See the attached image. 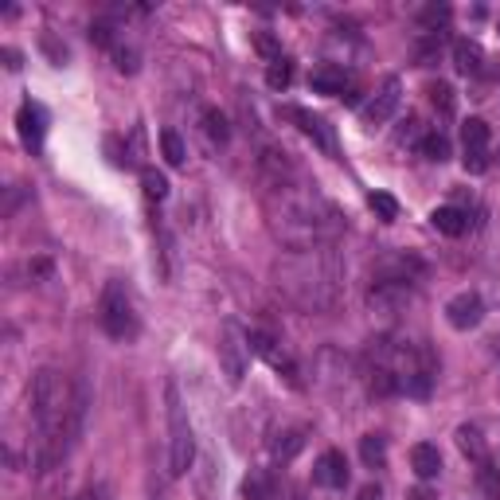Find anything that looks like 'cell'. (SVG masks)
I'll return each mask as SVG.
<instances>
[{"instance_id":"cell-1","label":"cell","mask_w":500,"mask_h":500,"mask_svg":"<svg viewBox=\"0 0 500 500\" xmlns=\"http://www.w3.org/2000/svg\"><path fill=\"white\" fill-rule=\"evenodd\" d=\"M82 387H75L63 372L55 367H40L32 379V419H35V466L51 469L59 466L75 438L82 431Z\"/></svg>"},{"instance_id":"cell-2","label":"cell","mask_w":500,"mask_h":500,"mask_svg":"<svg viewBox=\"0 0 500 500\" xmlns=\"http://www.w3.org/2000/svg\"><path fill=\"white\" fill-rule=\"evenodd\" d=\"M266 216H270V231L290 250L332 246L337 235L344 231V219H340V211L332 208V199H325L317 188L301 184L297 176L270 184Z\"/></svg>"},{"instance_id":"cell-3","label":"cell","mask_w":500,"mask_h":500,"mask_svg":"<svg viewBox=\"0 0 500 500\" xmlns=\"http://www.w3.org/2000/svg\"><path fill=\"white\" fill-rule=\"evenodd\" d=\"M273 278H278V290L293 305L313 309V313H329L344 297V262L337 255V246L285 250L273 262Z\"/></svg>"},{"instance_id":"cell-4","label":"cell","mask_w":500,"mask_h":500,"mask_svg":"<svg viewBox=\"0 0 500 500\" xmlns=\"http://www.w3.org/2000/svg\"><path fill=\"white\" fill-rule=\"evenodd\" d=\"M164 403H169V473L172 477H184L196 461V434L192 422H188V411L181 403V387L169 379L164 387Z\"/></svg>"},{"instance_id":"cell-5","label":"cell","mask_w":500,"mask_h":500,"mask_svg":"<svg viewBox=\"0 0 500 500\" xmlns=\"http://www.w3.org/2000/svg\"><path fill=\"white\" fill-rule=\"evenodd\" d=\"M98 313H102L106 337H114V340H134L137 337V309H134V297H129V290L122 282H106Z\"/></svg>"},{"instance_id":"cell-6","label":"cell","mask_w":500,"mask_h":500,"mask_svg":"<svg viewBox=\"0 0 500 500\" xmlns=\"http://www.w3.org/2000/svg\"><path fill=\"white\" fill-rule=\"evenodd\" d=\"M219 367L227 375L231 387H239L246 379L250 367V332L239 325V320H223L219 329Z\"/></svg>"},{"instance_id":"cell-7","label":"cell","mask_w":500,"mask_h":500,"mask_svg":"<svg viewBox=\"0 0 500 500\" xmlns=\"http://www.w3.org/2000/svg\"><path fill=\"white\" fill-rule=\"evenodd\" d=\"M285 117L290 122H297V129L313 141L317 149H325L329 157H340V145H337V129H332L325 117H317V114H309V110H301V106H285Z\"/></svg>"},{"instance_id":"cell-8","label":"cell","mask_w":500,"mask_h":500,"mask_svg":"<svg viewBox=\"0 0 500 500\" xmlns=\"http://www.w3.org/2000/svg\"><path fill=\"white\" fill-rule=\"evenodd\" d=\"M250 352H255V356H262V360H266V364L273 367V372H282V375L290 379L293 387H301V375H297V364H293V356L285 352L282 344L270 337V332H258V329L250 332Z\"/></svg>"},{"instance_id":"cell-9","label":"cell","mask_w":500,"mask_h":500,"mask_svg":"<svg viewBox=\"0 0 500 500\" xmlns=\"http://www.w3.org/2000/svg\"><path fill=\"white\" fill-rule=\"evenodd\" d=\"M414 297V285L411 282H391V278H375L372 290H367V305L375 309V313H399V309H407Z\"/></svg>"},{"instance_id":"cell-10","label":"cell","mask_w":500,"mask_h":500,"mask_svg":"<svg viewBox=\"0 0 500 500\" xmlns=\"http://www.w3.org/2000/svg\"><path fill=\"white\" fill-rule=\"evenodd\" d=\"M399 98H403V82H399L395 75H387L384 87H379V90L372 94V102L364 106V122H367V125H384V122H391V117H395V110H399Z\"/></svg>"},{"instance_id":"cell-11","label":"cell","mask_w":500,"mask_h":500,"mask_svg":"<svg viewBox=\"0 0 500 500\" xmlns=\"http://www.w3.org/2000/svg\"><path fill=\"white\" fill-rule=\"evenodd\" d=\"M446 320L454 325L458 332H469V329H477L481 320H485V301H481V293H458V297H449V305H446Z\"/></svg>"},{"instance_id":"cell-12","label":"cell","mask_w":500,"mask_h":500,"mask_svg":"<svg viewBox=\"0 0 500 500\" xmlns=\"http://www.w3.org/2000/svg\"><path fill=\"white\" fill-rule=\"evenodd\" d=\"M422 262L414 255H403V250H391V255H384L375 262V278H391V282H419L422 278Z\"/></svg>"},{"instance_id":"cell-13","label":"cell","mask_w":500,"mask_h":500,"mask_svg":"<svg viewBox=\"0 0 500 500\" xmlns=\"http://www.w3.org/2000/svg\"><path fill=\"white\" fill-rule=\"evenodd\" d=\"M313 485L317 489H344L348 485V461L340 449H325L313 466Z\"/></svg>"},{"instance_id":"cell-14","label":"cell","mask_w":500,"mask_h":500,"mask_svg":"<svg viewBox=\"0 0 500 500\" xmlns=\"http://www.w3.org/2000/svg\"><path fill=\"white\" fill-rule=\"evenodd\" d=\"M309 87L317 94H340L344 98V90L352 87V70L340 67V63H320V67H313V75H309Z\"/></svg>"},{"instance_id":"cell-15","label":"cell","mask_w":500,"mask_h":500,"mask_svg":"<svg viewBox=\"0 0 500 500\" xmlns=\"http://www.w3.org/2000/svg\"><path fill=\"white\" fill-rule=\"evenodd\" d=\"M16 125H20V141H23L28 149H40V145H43V134H47V114H43L35 102H23V106H20Z\"/></svg>"},{"instance_id":"cell-16","label":"cell","mask_w":500,"mask_h":500,"mask_svg":"<svg viewBox=\"0 0 500 500\" xmlns=\"http://www.w3.org/2000/svg\"><path fill=\"white\" fill-rule=\"evenodd\" d=\"M282 485L273 477V469H250V477L243 481V500H278Z\"/></svg>"},{"instance_id":"cell-17","label":"cell","mask_w":500,"mask_h":500,"mask_svg":"<svg viewBox=\"0 0 500 500\" xmlns=\"http://www.w3.org/2000/svg\"><path fill=\"white\" fill-rule=\"evenodd\" d=\"M411 469L419 481H434L438 473H442V454H438V446L431 442H419L411 449Z\"/></svg>"},{"instance_id":"cell-18","label":"cell","mask_w":500,"mask_h":500,"mask_svg":"<svg viewBox=\"0 0 500 500\" xmlns=\"http://www.w3.org/2000/svg\"><path fill=\"white\" fill-rule=\"evenodd\" d=\"M454 67L461 70V75L477 79L481 70H485V51H481V43H477V40H458V43H454Z\"/></svg>"},{"instance_id":"cell-19","label":"cell","mask_w":500,"mask_h":500,"mask_svg":"<svg viewBox=\"0 0 500 500\" xmlns=\"http://www.w3.org/2000/svg\"><path fill=\"white\" fill-rule=\"evenodd\" d=\"M458 449L461 454H466L473 466H481V461H489V446H485V434L477 431V426L473 422H466V426H458Z\"/></svg>"},{"instance_id":"cell-20","label":"cell","mask_w":500,"mask_h":500,"mask_svg":"<svg viewBox=\"0 0 500 500\" xmlns=\"http://www.w3.org/2000/svg\"><path fill=\"white\" fill-rule=\"evenodd\" d=\"M489 141H493V129L485 117L461 122V145H466V153H489Z\"/></svg>"},{"instance_id":"cell-21","label":"cell","mask_w":500,"mask_h":500,"mask_svg":"<svg viewBox=\"0 0 500 500\" xmlns=\"http://www.w3.org/2000/svg\"><path fill=\"white\" fill-rule=\"evenodd\" d=\"M431 223L442 235H449V239H458V235H466L469 231V216L461 208H438L434 216H431Z\"/></svg>"},{"instance_id":"cell-22","label":"cell","mask_w":500,"mask_h":500,"mask_svg":"<svg viewBox=\"0 0 500 500\" xmlns=\"http://www.w3.org/2000/svg\"><path fill=\"white\" fill-rule=\"evenodd\" d=\"M270 446H273V458H278V461H293L305 449V431H301V426H293V431H282V434H273Z\"/></svg>"},{"instance_id":"cell-23","label":"cell","mask_w":500,"mask_h":500,"mask_svg":"<svg viewBox=\"0 0 500 500\" xmlns=\"http://www.w3.org/2000/svg\"><path fill=\"white\" fill-rule=\"evenodd\" d=\"M360 458L367 469H384L387 466V438L384 434H364L360 438Z\"/></svg>"},{"instance_id":"cell-24","label":"cell","mask_w":500,"mask_h":500,"mask_svg":"<svg viewBox=\"0 0 500 500\" xmlns=\"http://www.w3.org/2000/svg\"><path fill=\"white\" fill-rule=\"evenodd\" d=\"M199 117H204V134H208L211 145H227V141H231V125H227V117H223V114L216 110V106H208V110L199 114Z\"/></svg>"},{"instance_id":"cell-25","label":"cell","mask_w":500,"mask_h":500,"mask_svg":"<svg viewBox=\"0 0 500 500\" xmlns=\"http://www.w3.org/2000/svg\"><path fill=\"white\" fill-rule=\"evenodd\" d=\"M161 153H164V161H169L172 169H181V164L188 161V149H184V141H181L176 129H164V134H161Z\"/></svg>"},{"instance_id":"cell-26","label":"cell","mask_w":500,"mask_h":500,"mask_svg":"<svg viewBox=\"0 0 500 500\" xmlns=\"http://www.w3.org/2000/svg\"><path fill=\"white\" fill-rule=\"evenodd\" d=\"M141 192H145V199H153V204H161V199L169 196V181H164V172L141 169Z\"/></svg>"},{"instance_id":"cell-27","label":"cell","mask_w":500,"mask_h":500,"mask_svg":"<svg viewBox=\"0 0 500 500\" xmlns=\"http://www.w3.org/2000/svg\"><path fill=\"white\" fill-rule=\"evenodd\" d=\"M477 481L489 500H500V461H481L477 466Z\"/></svg>"},{"instance_id":"cell-28","label":"cell","mask_w":500,"mask_h":500,"mask_svg":"<svg viewBox=\"0 0 500 500\" xmlns=\"http://www.w3.org/2000/svg\"><path fill=\"white\" fill-rule=\"evenodd\" d=\"M367 208H372L384 223H395L399 219V199L387 196V192H372V196H367Z\"/></svg>"},{"instance_id":"cell-29","label":"cell","mask_w":500,"mask_h":500,"mask_svg":"<svg viewBox=\"0 0 500 500\" xmlns=\"http://www.w3.org/2000/svg\"><path fill=\"white\" fill-rule=\"evenodd\" d=\"M419 149H422V157H426V161H438V164L449 161V137H446V134H434V129L426 134V141H422Z\"/></svg>"},{"instance_id":"cell-30","label":"cell","mask_w":500,"mask_h":500,"mask_svg":"<svg viewBox=\"0 0 500 500\" xmlns=\"http://www.w3.org/2000/svg\"><path fill=\"white\" fill-rule=\"evenodd\" d=\"M426 134H431V129H422L419 117H407V122L395 129V145H422Z\"/></svg>"},{"instance_id":"cell-31","label":"cell","mask_w":500,"mask_h":500,"mask_svg":"<svg viewBox=\"0 0 500 500\" xmlns=\"http://www.w3.org/2000/svg\"><path fill=\"white\" fill-rule=\"evenodd\" d=\"M266 82L273 90H285L293 82V63L290 59H278V63H270V70H266Z\"/></svg>"},{"instance_id":"cell-32","label":"cell","mask_w":500,"mask_h":500,"mask_svg":"<svg viewBox=\"0 0 500 500\" xmlns=\"http://www.w3.org/2000/svg\"><path fill=\"white\" fill-rule=\"evenodd\" d=\"M426 94H431V102L438 106V110H442V114H449V110H454V87H449V82H431V87H426Z\"/></svg>"},{"instance_id":"cell-33","label":"cell","mask_w":500,"mask_h":500,"mask_svg":"<svg viewBox=\"0 0 500 500\" xmlns=\"http://www.w3.org/2000/svg\"><path fill=\"white\" fill-rule=\"evenodd\" d=\"M255 47L270 59V63H278V59H285V55H282V47H278V40H273V35H266V32H262L258 40H255Z\"/></svg>"},{"instance_id":"cell-34","label":"cell","mask_w":500,"mask_h":500,"mask_svg":"<svg viewBox=\"0 0 500 500\" xmlns=\"http://www.w3.org/2000/svg\"><path fill=\"white\" fill-rule=\"evenodd\" d=\"M466 172H473V176H481L485 169H489V153H466Z\"/></svg>"},{"instance_id":"cell-35","label":"cell","mask_w":500,"mask_h":500,"mask_svg":"<svg viewBox=\"0 0 500 500\" xmlns=\"http://www.w3.org/2000/svg\"><path fill=\"white\" fill-rule=\"evenodd\" d=\"M449 20V8H426L422 12V23H426V32H434L438 23H446Z\"/></svg>"},{"instance_id":"cell-36","label":"cell","mask_w":500,"mask_h":500,"mask_svg":"<svg viewBox=\"0 0 500 500\" xmlns=\"http://www.w3.org/2000/svg\"><path fill=\"white\" fill-rule=\"evenodd\" d=\"M356 500H384V489H379V485H364V489L356 493Z\"/></svg>"},{"instance_id":"cell-37","label":"cell","mask_w":500,"mask_h":500,"mask_svg":"<svg viewBox=\"0 0 500 500\" xmlns=\"http://www.w3.org/2000/svg\"><path fill=\"white\" fill-rule=\"evenodd\" d=\"M411 500H434V489H426V485H419V489L411 493Z\"/></svg>"},{"instance_id":"cell-38","label":"cell","mask_w":500,"mask_h":500,"mask_svg":"<svg viewBox=\"0 0 500 500\" xmlns=\"http://www.w3.org/2000/svg\"><path fill=\"white\" fill-rule=\"evenodd\" d=\"M496 32H500V20H496Z\"/></svg>"},{"instance_id":"cell-39","label":"cell","mask_w":500,"mask_h":500,"mask_svg":"<svg viewBox=\"0 0 500 500\" xmlns=\"http://www.w3.org/2000/svg\"><path fill=\"white\" fill-rule=\"evenodd\" d=\"M496 157H500V153H496Z\"/></svg>"}]
</instances>
